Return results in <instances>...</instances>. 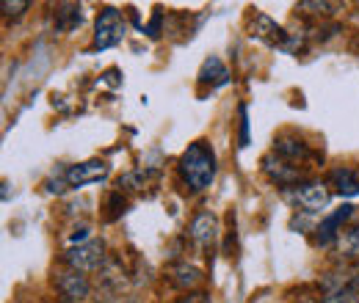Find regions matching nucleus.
Returning a JSON list of instances; mask_svg holds the SVG:
<instances>
[{
    "label": "nucleus",
    "mask_w": 359,
    "mask_h": 303,
    "mask_svg": "<svg viewBox=\"0 0 359 303\" xmlns=\"http://www.w3.org/2000/svg\"><path fill=\"white\" fill-rule=\"evenodd\" d=\"M177 169H180L182 182H185L191 190H196V193L208 190V188L213 185V179H216V171H219L213 146H210L208 141H194V143H188V149L180 155Z\"/></svg>",
    "instance_id": "obj_1"
},
{
    "label": "nucleus",
    "mask_w": 359,
    "mask_h": 303,
    "mask_svg": "<svg viewBox=\"0 0 359 303\" xmlns=\"http://www.w3.org/2000/svg\"><path fill=\"white\" fill-rule=\"evenodd\" d=\"M128 25H125V17L119 8L114 6H105L100 14H97V22H94V44L91 50H108V47H116L122 42Z\"/></svg>",
    "instance_id": "obj_2"
},
{
    "label": "nucleus",
    "mask_w": 359,
    "mask_h": 303,
    "mask_svg": "<svg viewBox=\"0 0 359 303\" xmlns=\"http://www.w3.org/2000/svg\"><path fill=\"white\" fill-rule=\"evenodd\" d=\"M64 262L69 270H78V273H97L102 270L105 265V243L102 240H89V243H81V246H72L67 254H64Z\"/></svg>",
    "instance_id": "obj_3"
},
{
    "label": "nucleus",
    "mask_w": 359,
    "mask_h": 303,
    "mask_svg": "<svg viewBox=\"0 0 359 303\" xmlns=\"http://www.w3.org/2000/svg\"><path fill=\"white\" fill-rule=\"evenodd\" d=\"M290 199L304 210V213H320V210H326L329 207V188L323 185V182H302V185H296L293 190H290Z\"/></svg>",
    "instance_id": "obj_4"
},
{
    "label": "nucleus",
    "mask_w": 359,
    "mask_h": 303,
    "mask_svg": "<svg viewBox=\"0 0 359 303\" xmlns=\"http://www.w3.org/2000/svg\"><path fill=\"white\" fill-rule=\"evenodd\" d=\"M260 166H263V174L269 176L276 188H296V185H302V171H299L290 160L279 157L276 152L266 155V157L260 160Z\"/></svg>",
    "instance_id": "obj_5"
},
{
    "label": "nucleus",
    "mask_w": 359,
    "mask_h": 303,
    "mask_svg": "<svg viewBox=\"0 0 359 303\" xmlns=\"http://www.w3.org/2000/svg\"><path fill=\"white\" fill-rule=\"evenodd\" d=\"M219 232H222V226H219V216L213 210L196 213L194 220H191V226H188V237L196 246H202V248H210L219 240Z\"/></svg>",
    "instance_id": "obj_6"
},
{
    "label": "nucleus",
    "mask_w": 359,
    "mask_h": 303,
    "mask_svg": "<svg viewBox=\"0 0 359 303\" xmlns=\"http://www.w3.org/2000/svg\"><path fill=\"white\" fill-rule=\"evenodd\" d=\"M55 290L64 295V301H75V303H83L91 295V284L89 279L78 270H61L55 273Z\"/></svg>",
    "instance_id": "obj_7"
},
{
    "label": "nucleus",
    "mask_w": 359,
    "mask_h": 303,
    "mask_svg": "<svg viewBox=\"0 0 359 303\" xmlns=\"http://www.w3.org/2000/svg\"><path fill=\"white\" fill-rule=\"evenodd\" d=\"M108 174H111V166L105 160H86V163L69 166L64 171V182L69 188H83V185H91V182H102Z\"/></svg>",
    "instance_id": "obj_8"
},
{
    "label": "nucleus",
    "mask_w": 359,
    "mask_h": 303,
    "mask_svg": "<svg viewBox=\"0 0 359 303\" xmlns=\"http://www.w3.org/2000/svg\"><path fill=\"white\" fill-rule=\"evenodd\" d=\"M252 39L271 44V47H287V34L282 25H276L269 14H257L252 20Z\"/></svg>",
    "instance_id": "obj_9"
},
{
    "label": "nucleus",
    "mask_w": 359,
    "mask_h": 303,
    "mask_svg": "<svg viewBox=\"0 0 359 303\" xmlns=\"http://www.w3.org/2000/svg\"><path fill=\"white\" fill-rule=\"evenodd\" d=\"M351 216H354V207H351V204H346V207L334 210L329 218H323V220H320V226H318V246L337 243V237H340V232H343V223H346Z\"/></svg>",
    "instance_id": "obj_10"
},
{
    "label": "nucleus",
    "mask_w": 359,
    "mask_h": 303,
    "mask_svg": "<svg viewBox=\"0 0 359 303\" xmlns=\"http://www.w3.org/2000/svg\"><path fill=\"white\" fill-rule=\"evenodd\" d=\"M273 152L279 155V157H285V160H307L310 157V149H307V143L302 141V138H296V135H279L276 141H273Z\"/></svg>",
    "instance_id": "obj_11"
},
{
    "label": "nucleus",
    "mask_w": 359,
    "mask_h": 303,
    "mask_svg": "<svg viewBox=\"0 0 359 303\" xmlns=\"http://www.w3.org/2000/svg\"><path fill=\"white\" fill-rule=\"evenodd\" d=\"M199 83L202 86H224L226 80H229V72H226L224 61L222 58H216V55H210V58H205V64H202V69H199Z\"/></svg>",
    "instance_id": "obj_12"
},
{
    "label": "nucleus",
    "mask_w": 359,
    "mask_h": 303,
    "mask_svg": "<svg viewBox=\"0 0 359 303\" xmlns=\"http://www.w3.org/2000/svg\"><path fill=\"white\" fill-rule=\"evenodd\" d=\"M332 185L337 188L340 196H359V171L351 166H343V169H334L332 171Z\"/></svg>",
    "instance_id": "obj_13"
},
{
    "label": "nucleus",
    "mask_w": 359,
    "mask_h": 303,
    "mask_svg": "<svg viewBox=\"0 0 359 303\" xmlns=\"http://www.w3.org/2000/svg\"><path fill=\"white\" fill-rule=\"evenodd\" d=\"M172 281L180 290H194L199 281H202V270L196 265H188V262H180L172 267Z\"/></svg>",
    "instance_id": "obj_14"
},
{
    "label": "nucleus",
    "mask_w": 359,
    "mask_h": 303,
    "mask_svg": "<svg viewBox=\"0 0 359 303\" xmlns=\"http://www.w3.org/2000/svg\"><path fill=\"white\" fill-rule=\"evenodd\" d=\"M337 251H340L346 260L359 262V223H354V226H348V229L340 232V237H337Z\"/></svg>",
    "instance_id": "obj_15"
},
{
    "label": "nucleus",
    "mask_w": 359,
    "mask_h": 303,
    "mask_svg": "<svg viewBox=\"0 0 359 303\" xmlns=\"http://www.w3.org/2000/svg\"><path fill=\"white\" fill-rule=\"evenodd\" d=\"M83 8L78 6V3H64V6H58V11H55V25H58V31H72V28H78L81 22H83V14H81Z\"/></svg>",
    "instance_id": "obj_16"
},
{
    "label": "nucleus",
    "mask_w": 359,
    "mask_h": 303,
    "mask_svg": "<svg viewBox=\"0 0 359 303\" xmlns=\"http://www.w3.org/2000/svg\"><path fill=\"white\" fill-rule=\"evenodd\" d=\"M0 8H3V17L17 20V17H22V14L31 8V3H25V0H3Z\"/></svg>",
    "instance_id": "obj_17"
},
{
    "label": "nucleus",
    "mask_w": 359,
    "mask_h": 303,
    "mask_svg": "<svg viewBox=\"0 0 359 303\" xmlns=\"http://www.w3.org/2000/svg\"><path fill=\"white\" fill-rule=\"evenodd\" d=\"M320 303H359V293H354V290H332L326 298Z\"/></svg>",
    "instance_id": "obj_18"
},
{
    "label": "nucleus",
    "mask_w": 359,
    "mask_h": 303,
    "mask_svg": "<svg viewBox=\"0 0 359 303\" xmlns=\"http://www.w3.org/2000/svg\"><path fill=\"white\" fill-rule=\"evenodd\" d=\"M302 8H307V11H313V14H326V17H329V14H334L340 6H337V3H326V0H320V3H318V0H304Z\"/></svg>",
    "instance_id": "obj_19"
},
{
    "label": "nucleus",
    "mask_w": 359,
    "mask_h": 303,
    "mask_svg": "<svg viewBox=\"0 0 359 303\" xmlns=\"http://www.w3.org/2000/svg\"><path fill=\"white\" fill-rule=\"evenodd\" d=\"M238 113H241V146H246V143H249V116H246V105H241Z\"/></svg>",
    "instance_id": "obj_20"
},
{
    "label": "nucleus",
    "mask_w": 359,
    "mask_h": 303,
    "mask_svg": "<svg viewBox=\"0 0 359 303\" xmlns=\"http://www.w3.org/2000/svg\"><path fill=\"white\" fill-rule=\"evenodd\" d=\"M158 31H161V11H155V17H152V22L144 28V34L155 39V36H158Z\"/></svg>",
    "instance_id": "obj_21"
},
{
    "label": "nucleus",
    "mask_w": 359,
    "mask_h": 303,
    "mask_svg": "<svg viewBox=\"0 0 359 303\" xmlns=\"http://www.w3.org/2000/svg\"><path fill=\"white\" fill-rule=\"evenodd\" d=\"M348 290L359 293V262H354V267L348 270Z\"/></svg>",
    "instance_id": "obj_22"
},
{
    "label": "nucleus",
    "mask_w": 359,
    "mask_h": 303,
    "mask_svg": "<svg viewBox=\"0 0 359 303\" xmlns=\"http://www.w3.org/2000/svg\"><path fill=\"white\" fill-rule=\"evenodd\" d=\"M177 303H210V301H208V295H205V293H191V295H185V298L177 301Z\"/></svg>",
    "instance_id": "obj_23"
},
{
    "label": "nucleus",
    "mask_w": 359,
    "mask_h": 303,
    "mask_svg": "<svg viewBox=\"0 0 359 303\" xmlns=\"http://www.w3.org/2000/svg\"><path fill=\"white\" fill-rule=\"evenodd\" d=\"M102 80H105L108 86H119V69H108V72L102 75Z\"/></svg>",
    "instance_id": "obj_24"
},
{
    "label": "nucleus",
    "mask_w": 359,
    "mask_h": 303,
    "mask_svg": "<svg viewBox=\"0 0 359 303\" xmlns=\"http://www.w3.org/2000/svg\"><path fill=\"white\" fill-rule=\"evenodd\" d=\"M61 303H75V301H61Z\"/></svg>",
    "instance_id": "obj_25"
}]
</instances>
